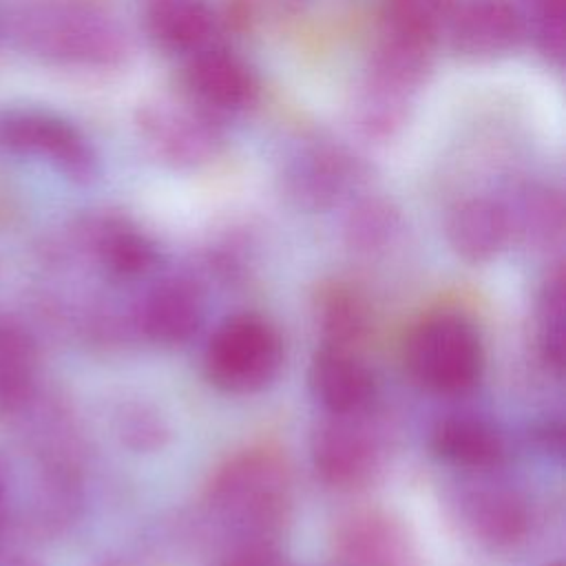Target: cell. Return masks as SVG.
<instances>
[{"label": "cell", "mask_w": 566, "mask_h": 566, "mask_svg": "<svg viewBox=\"0 0 566 566\" xmlns=\"http://www.w3.org/2000/svg\"><path fill=\"white\" fill-rule=\"evenodd\" d=\"M318 325L325 345L352 347L367 329V307L356 290L334 283L318 296Z\"/></svg>", "instance_id": "cell-21"}, {"label": "cell", "mask_w": 566, "mask_h": 566, "mask_svg": "<svg viewBox=\"0 0 566 566\" xmlns=\"http://www.w3.org/2000/svg\"><path fill=\"white\" fill-rule=\"evenodd\" d=\"M310 385L329 416L365 413L374 398V376L349 347L323 345L312 358Z\"/></svg>", "instance_id": "cell-12"}, {"label": "cell", "mask_w": 566, "mask_h": 566, "mask_svg": "<svg viewBox=\"0 0 566 566\" xmlns=\"http://www.w3.org/2000/svg\"><path fill=\"white\" fill-rule=\"evenodd\" d=\"M431 447L444 462L471 471L493 469L506 455L502 433L475 413H451L438 420L431 431Z\"/></svg>", "instance_id": "cell-14"}, {"label": "cell", "mask_w": 566, "mask_h": 566, "mask_svg": "<svg viewBox=\"0 0 566 566\" xmlns=\"http://www.w3.org/2000/svg\"><path fill=\"white\" fill-rule=\"evenodd\" d=\"M349 179V157L329 146H310L301 150L285 170L287 192L310 208L334 203L345 192Z\"/></svg>", "instance_id": "cell-18"}, {"label": "cell", "mask_w": 566, "mask_h": 566, "mask_svg": "<svg viewBox=\"0 0 566 566\" xmlns=\"http://www.w3.org/2000/svg\"><path fill=\"white\" fill-rule=\"evenodd\" d=\"M553 566H562V564H553Z\"/></svg>", "instance_id": "cell-31"}, {"label": "cell", "mask_w": 566, "mask_h": 566, "mask_svg": "<svg viewBox=\"0 0 566 566\" xmlns=\"http://www.w3.org/2000/svg\"><path fill=\"white\" fill-rule=\"evenodd\" d=\"M38 349L31 334L0 314V407L13 409L33 389Z\"/></svg>", "instance_id": "cell-19"}, {"label": "cell", "mask_w": 566, "mask_h": 566, "mask_svg": "<svg viewBox=\"0 0 566 566\" xmlns=\"http://www.w3.org/2000/svg\"><path fill=\"white\" fill-rule=\"evenodd\" d=\"M212 566H285L272 544L230 546Z\"/></svg>", "instance_id": "cell-26"}, {"label": "cell", "mask_w": 566, "mask_h": 566, "mask_svg": "<svg viewBox=\"0 0 566 566\" xmlns=\"http://www.w3.org/2000/svg\"><path fill=\"white\" fill-rule=\"evenodd\" d=\"M398 232V214L385 201L360 203L347 221V241L358 252L382 250Z\"/></svg>", "instance_id": "cell-24"}, {"label": "cell", "mask_w": 566, "mask_h": 566, "mask_svg": "<svg viewBox=\"0 0 566 566\" xmlns=\"http://www.w3.org/2000/svg\"><path fill=\"white\" fill-rule=\"evenodd\" d=\"M0 566H42V564L38 559L29 557V555L11 553V551H4L0 546Z\"/></svg>", "instance_id": "cell-28"}, {"label": "cell", "mask_w": 566, "mask_h": 566, "mask_svg": "<svg viewBox=\"0 0 566 566\" xmlns=\"http://www.w3.org/2000/svg\"><path fill=\"white\" fill-rule=\"evenodd\" d=\"M18 40L31 53L66 66L111 69L126 55L122 27L84 0H42L15 22Z\"/></svg>", "instance_id": "cell-2"}, {"label": "cell", "mask_w": 566, "mask_h": 566, "mask_svg": "<svg viewBox=\"0 0 566 566\" xmlns=\"http://www.w3.org/2000/svg\"><path fill=\"white\" fill-rule=\"evenodd\" d=\"M533 15L551 13V11H566V0H528Z\"/></svg>", "instance_id": "cell-29"}, {"label": "cell", "mask_w": 566, "mask_h": 566, "mask_svg": "<svg viewBox=\"0 0 566 566\" xmlns=\"http://www.w3.org/2000/svg\"><path fill=\"white\" fill-rule=\"evenodd\" d=\"M184 86L192 102L219 115L245 108L256 95L248 64L223 49H201L184 69Z\"/></svg>", "instance_id": "cell-9"}, {"label": "cell", "mask_w": 566, "mask_h": 566, "mask_svg": "<svg viewBox=\"0 0 566 566\" xmlns=\"http://www.w3.org/2000/svg\"><path fill=\"white\" fill-rule=\"evenodd\" d=\"M142 135L150 150L175 168L208 164L221 148L217 115L190 97H161L148 104L142 113Z\"/></svg>", "instance_id": "cell-5"}, {"label": "cell", "mask_w": 566, "mask_h": 566, "mask_svg": "<svg viewBox=\"0 0 566 566\" xmlns=\"http://www.w3.org/2000/svg\"><path fill=\"white\" fill-rule=\"evenodd\" d=\"M451 44L469 57L509 53L524 35V20L511 0H464L449 18Z\"/></svg>", "instance_id": "cell-10"}, {"label": "cell", "mask_w": 566, "mask_h": 566, "mask_svg": "<svg viewBox=\"0 0 566 566\" xmlns=\"http://www.w3.org/2000/svg\"><path fill=\"white\" fill-rule=\"evenodd\" d=\"M144 24L150 40L168 53H197L214 29L206 0H146Z\"/></svg>", "instance_id": "cell-17"}, {"label": "cell", "mask_w": 566, "mask_h": 566, "mask_svg": "<svg viewBox=\"0 0 566 566\" xmlns=\"http://www.w3.org/2000/svg\"><path fill=\"white\" fill-rule=\"evenodd\" d=\"M283 365V343L259 314H234L217 325L203 352L208 380L228 394H254L268 387Z\"/></svg>", "instance_id": "cell-4"}, {"label": "cell", "mask_w": 566, "mask_h": 566, "mask_svg": "<svg viewBox=\"0 0 566 566\" xmlns=\"http://www.w3.org/2000/svg\"><path fill=\"white\" fill-rule=\"evenodd\" d=\"M511 221L513 232L517 228L533 245L548 248L553 243H559L564 234L562 197L546 188L531 190L524 195L517 212L511 210Z\"/></svg>", "instance_id": "cell-22"}, {"label": "cell", "mask_w": 566, "mask_h": 566, "mask_svg": "<svg viewBox=\"0 0 566 566\" xmlns=\"http://www.w3.org/2000/svg\"><path fill=\"white\" fill-rule=\"evenodd\" d=\"M119 431L122 438L135 447V449H157L164 444L166 440V424L164 420L157 416V411L144 407V405H135L133 409L124 411V416L119 418Z\"/></svg>", "instance_id": "cell-25"}, {"label": "cell", "mask_w": 566, "mask_h": 566, "mask_svg": "<svg viewBox=\"0 0 566 566\" xmlns=\"http://www.w3.org/2000/svg\"><path fill=\"white\" fill-rule=\"evenodd\" d=\"M405 363L420 387L458 396L473 389L482 376V340L475 327L458 314L429 316L411 329Z\"/></svg>", "instance_id": "cell-3"}, {"label": "cell", "mask_w": 566, "mask_h": 566, "mask_svg": "<svg viewBox=\"0 0 566 566\" xmlns=\"http://www.w3.org/2000/svg\"><path fill=\"white\" fill-rule=\"evenodd\" d=\"M453 0H385L382 33L433 44L449 24Z\"/></svg>", "instance_id": "cell-20"}, {"label": "cell", "mask_w": 566, "mask_h": 566, "mask_svg": "<svg viewBox=\"0 0 566 566\" xmlns=\"http://www.w3.org/2000/svg\"><path fill=\"white\" fill-rule=\"evenodd\" d=\"M84 241L99 268L117 281H133L155 268V245L130 223L113 217L95 219L84 232Z\"/></svg>", "instance_id": "cell-16"}, {"label": "cell", "mask_w": 566, "mask_h": 566, "mask_svg": "<svg viewBox=\"0 0 566 566\" xmlns=\"http://www.w3.org/2000/svg\"><path fill=\"white\" fill-rule=\"evenodd\" d=\"M511 234V210L489 197H471L458 203L447 221V237L453 252L469 263H484L497 256Z\"/></svg>", "instance_id": "cell-13"}, {"label": "cell", "mask_w": 566, "mask_h": 566, "mask_svg": "<svg viewBox=\"0 0 566 566\" xmlns=\"http://www.w3.org/2000/svg\"><path fill=\"white\" fill-rule=\"evenodd\" d=\"M4 502H7V489H4V482L0 478V535H2V528H4Z\"/></svg>", "instance_id": "cell-30"}, {"label": "cell", "mask_w": 566, "mask_h": 566, "mask_svg": "<svg viewBox=\"0 0 566 566\" xmlns=\"http://www.w3.org/2000/svg\"><path fill=\"white\" fill-rule=\"evenodd\" d=\"M464 517L473 535L497 551L522 544L531 526L526 502L506 486L473 491L464 502Z\"/></svg>", "instance_id": "cell-15"}, {"label": "cell", "mask_w": 566, "mask_h": 566, "mask_svg": "<svg viewBox=\"0 0 566 566\" xmlns=\"http://www.w3.org/2000/svg\"><path fill=\"white\" fill-rule=\"evenodd\" d=\"M312 462L325 484L358 489L380 469L382 440L363 413L329 416L314 433Z\"/></svg>", "instance_id": "cell-6"}, {"label": "cell", "mask_w": 566, "mask_h": 566, "mask_svg": "<svg viewBox=\"0 0 566 566\" xmlns=\"http://www.w3.org/2000/svg\"><path fill=\"white\" fill-rule=\"evenodd\" d=\"M334 566H418V555L398 520L382 511H365L338 528Z\"/></svg>", "instance_id": "cell-8"}, {"label": "cell", "mask_w": 566, "mask_h": 566, "mask_svg": "<svg viewBox=\"0 0 566 566\" xmlns=\"http://www.w3.org/2000/svg\"><path fill=\"white\" fill-rule=\"evenodd\" d=\"M539 440H542V449L546 453H557L562 455L564 451V427L562 422H546L539 431H537Z\"/></svg>", "instance_id": "cell-27"}, {"label": "cell", "mask_w": 566, "mask_h": 566, "mask_svg": "<svg viewBox=\"0 0 566 566\" xmlns=\"http://www.w3.org/2000/svg\"><path fill=\"white\" fill-rule=\"evenodd\" d=\"M208 517L237 544H272L290 511V473L265 449L230 458L206 489Z\"/></svg>", "instance_id": "cell-1"}, {"label": "cell", "mask_w": 566, "mask_h": 566, "mask_svg": "<svg viewBox=\"0 0 566 566\" xmlns=\"http://www.w3.org/2000/svg\"><path fill=\"white\" fill-rule=\"evenodd\" d=\"M203 292L190 279L157 283L137 312L139 332L155 345L175 347L192 338L203 321Z\"/></svg>", "instance_id": "cell-11"}, {"label": "cell", "mask_w": 566, "mask_h": 566, "mask_svg": "<svg viewBox=\"0 0 566 566\" xmlns=\"http://www.w3.org/2000/svg\"><path fill=\"white\" fill-rule=\"evenodd\" d=\"M564 272L557 268L544 283L537 301V334L544 360L555 369L564 365V334H566V296Z\"/></svg>", "instance_id": "cell-23"}, {"label": "cell", "mask_w": 566, "mask_h": 566, "mask_svg": "<svg viewBox=\"0 0 566 566\" xmlns=\"http://www.w3.org/2000/svg\"><path fill=\"white\" fill-rule=\"evenodd\" d=\"M0 148L46 159L75 181H88L95 175V155L88 142L53 115L29 111L0 115Z\"/></svg>", "instance_id": "cell-7"}]
</instances>
